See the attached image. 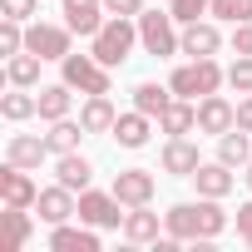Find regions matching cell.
<instances>
[{
	"label": "cell",
	"mask_w": 252,
	"mask_h": 252,
	"mask_svg": "<svg viewBox=\"0 0 252 252\" xmlns=\"http://www.w3.org/2000/svg\"><path fill=\"white\" fill-rule=\"evenodd\" d=\"M227 208L222 198H198V203H173L163 213V232H173L178 242H213L227 232Z\"/></svg>",
	"instance_id": "1"
},
{
	"label": "cell",
	"mask_w": 252,
	"mask_h": 252,
	"mask_svg": "<svg viewBox=\"0 0 252 252\" xmlns=\"http://www.w3.org/2000/svg\"><path fill=\"white\" fill-rule=\"evenodd\" d=\"M134 45H139V20H129V15H109V20H104V30L89 40V55H94L99 64L119 69L124 60L134 55Z\"/></svg>",
	"instance_id": "2"
},
{
	"label": "cell",
	"mask_w": 252,
	"mask_h": 252,
	"mask_svg": "<svg viewBox=\"0 0 252 252\" xmlns=\"http://www.w3.org/2000/svg\"><path fill=\"white\" fill-rule=\"evenodd\" d=\"M139 45L154 60H173L183 55V25L173 20V10H144L139 15Z\"/></svg>",
	"instance_id": "3"
},
{
	"label": "cell",
	"mask_w": 252,
	"mask_h": 252,
	"mask_svg": "<svg viewBox=\"0 0 252 252\" xmlns=\"http://www.w3.org/2000/svg\"><path fill=\"white\" fill-rule=\"evenodd\" d=\"M227 84V69L208 55V60H188V64H178L173 74H168V89L178 94V99H208V94H218Z\"/></svg>",
	"instance_id": "4"
},
{
	"label": "cell",
	"mask_w": 252,
	"mask_h": 252,
	"mask_svg": "<svg viewBox=\"0 0 252 252\" xmlns=\"http://www.w3.org/2000/svg\"><path fill=\"white\" fill-rule=\"evenodd\" d=\"M60 79H64L69 89H79V94H109V89H114L109 64H99L94 55H74V50L60 60Z\"/></svg>",
	"instance_id": "5"
},
{
	"label": "cell",
	"mask_w": 252,
	"mask_h": 252,
	"mask_svg": "<svg viewBox=\"0 0 252 252\" xmlns=\"http://www.w3.org/2000/svg\"><path fill=\"white\" fill-rule=\"evenodd\" d=\"M25 50L60 64V60L74 50V30H69V25H50V20H30V25H25Z\"/></svg>",
	"instance_id": "6"
},
{
	"label": "cell",
	"mask_w": 252,
	"mask_h": 252,
	"mask_svg": "<svg viewBox=\"0 0 252 252\" xmlns=\"http://www.w3.org/2000/svg\"><path fill=\"white\" fill-rule=\"evenodd\" d=\"M124 213L129 208L114 198V188L109 193H94V188L79 193V222H89V227H124Z\"/></svg>",
	"instance_id": "7"
},
{
	"label": "cell",
	"mask_w": 252,
	"mask_h": 252,
	"mask_svg": "<svg viewBox=\"0 0 252 252\" xmlns=\"http://www.w3.org/2000/svg\"><path fill=\"white\" fill-rule=\"evenodd\" d=\"M35 218H40V222H50V227H60V222L79 218V193H74V188H64V183L40 188V198H35Z\"/></svg>",
	"instance_id": "8"
},
{
	"label": "cell",
	"mask_w": 252,
	"mask_h": 252,
	"mask_svg": "<svg viewBox=\"0 0 252 252\" xmlns=\"http://www.w3.org/2000/svg\"><path fill=\"white\" fill-rule=\"evenodd\" d=\"M60 15H64V25H69L79 40H94V35L104 30V20H109L104 0H60Z\"/></svg>",
	"instance_id": "9"
},
{
	"label": "cell",
	"mask_w": 252,
	"mask_h": 252,
	"mask_svg": "<svg viewBox=\"0 0 252 252\" xmlns=\"http://www.w3.org/2000/svg\"><path fill=\"white\" fill-rule=\"evenodd\" d=\"M154 193H158L154 168H124V173H114V198L124 208H144V203H154Z\"/></svg>",
	"instance_id": "10"
},
{
	"label": "cell",
	"mask_w": 252,
	"mask_h": 252,
	"mask_svg": "<svg viewBox=\"0 0 252 252\" xmlns=\"http://www.w3.org/2000/svg\"><path fill=\"white\" fill-rule=\"evenodd\" d=\"M35 198H40V183L30 178V168H20V163L0 168V203L5 208H35Z\"/></svg>",
	"instance_id": "11"
},
{
	"label": "cell",
	"mask_w": 252,
	"mask_h": 252,
	"mask_svg": "<svg viewBox=\"0 0 252 252\" xmlns=\"http://www.w3.org/2000/svg\"><path fill=\"white\" fill-rule=\"evenodd\" d=\"M227 129H237V104H227L222 94H208V99H198V134H208V139H222Z\"/></svg>",
	"instance_id": "12"
},
{
	"label": "cell",
	"mask_w": 252,
	"mask_h": 252,
	"mask_svg": "<svg viewBox=\"0 0 252 252\" xmlns=\"http://www.w3.org/2000/svg\"><path fill=\"white\" fill-rule=\"evenodd\" d=\"M198 163H203V154H198V144L183 134V139H168L163 144V154H158V168L163 173H173V178H193L198 173Z\"/></svg>",
	"instance_id": "13"
},
{
	"label": "cell",
	"mask_w": 252,
	"mask_h": 252,
	"mask_svg": "<svg viewBox=\"0 0 252 252\" xmlns=\"http://www.w3.org/2000/svg\"><path fill=\"white\" fill-rule=\"evenodd\" d=\"M50 252H99V227L69 218V222L50 227Z\"/></svg>",
	"instance_id": "14"
},
{
	"label": "cell",
	"mask_w": 252,
	"mask_h": 252,
	"mask_svg": "<svg viewBox=\"0 0 252 252\" xmlns=\"http://www.w3.org/2000/svg\"><path fill=\"white\" fill-rule=\"evenodd\" d=\"M193 188H198V198H227V193L237 188V168H227L222 158H213V163H198V173H193Z\"/></svg>",
	"instance_id": "15"
},
{
	"label": "cell",
	"mask_w": 252,
	"mask_h": 252,
	"mask_svg": "<svg viewBox=\"0 0 252 252\" xmlns=\"http://www.w3.org/2000/svg\"><path fill=\"white\" fill-rule=\"evenodd\" d=\"M158 237H163V218L154 213V203H144V208H129V213H124V242L144 247V242H158Z\"/></svg>",
	"instance_id": "16"
},
{
	"label": "cell",
	"mask_w": 252,
	"mask_h": 252,
	"mask_svg": "<svg viewBox=\"0 0 252 252\" xmlns=\"http://www.w3.org/2000/svg\"><path fill=\"white\" fill-rule=\"evenodd\" d=\"M222 50V30L213 25V20H188L183 25V55L188 60H208V55H218Z\"/></svg>",
	"instance_id": "17"
},
{
	"label": "cell",
	"mask_w": 252,
	"mask_h": 252,
	"mask_svg": "<svg viewBox=\"0 0 252 252\" xmlns=\"http://www.w3.org/2000/svg\"><path fill=\"white\" fill-rule=\"evenodd\" d=\"M45 158H55V154H50V144H45V134H10V139H5V163L40 168Z\"/></svg>",
	"instance_id": "18"
},
{
	"label": "cell",
	"mask_w": 252,
	"mask_h": 252,
	"mask_svg": "<svg viewBox=\"0 0 252 252\" xmlns=\"http://www.w3.org/2000/svg\"><path fill=\"white\" fill-rule=\"evenodd\" d=\"M154 124H158V119H149L144 109L119 114V119H114V144H119V149H144L149 134H154Z\"/></svg>",
	"instance_id": "19"
},
{
	"label": "cell",
	"mask_w": 252,
	"mask_h": 252,
	"mask_svg": "<svg viewBox=\"0 0 252 252\" xmlns=\"http://www.w3.org/2000/svg\"><path fill=\"white\" fill-rule=\"evenodd\" d=\"M158 129L168 139H183V134H198V99H173L163 114H158Z\"/></svg>",
	"instance_id": "20"
},
{
	"label": "cell",
	"mask_w": 252,
	"mask_h": 252,
	"mask_svg": "<svg viewBox=\"0 0 252 252\" xmlns=\"http://www.w3.org/2000/svg\"><path fill=\"white\" fill-rule=\"evenodd\" d=\"M55 183H64V188H74V193H84L89 183H94V163L74 149V154H60L55 158Z\"/></svg>",
	"instance_id": "21"
},
{
	"label": "cell",
	"mask_w": 252,
	"mask_h": 252,
	"mask_svg": "<svg viewBox=\"0 0 252 252\" xmlns=\"http://www.w3.org/2000/svg\"><path fill=\"white\" fill-rule=\"evenodd\" d=\"M114 104H109V94H84V104H79V124L89 134H114Z\"/></svg>",
	"instance_id": "22"
},
{
	"label": "cell",
	"mask_w": 252,
	"mask_h": 252,
	"mask_svg": "<svg viewBox=\"0 0 252 252\" xmlns=\"http://www.w3.org/2000/svg\"><path fill=\"white\" fill-rule=\"evenodd\" d=\"M69 109H74V89L60 79V84H40V119L45 124H55V119H69Z\"/></svg>",
	"instance_id": "23"
},
{
	"label": "cell",
	"mask_w": 252,
	"mask_h": 252,
	"mask_svg": "<svg viewBox=\"0 0 252 252\" xmlns=\"http://www.w3.org/2000/svg\"><path fill=\"white\" fill-rule=\"evenodd\" d=\"M0 114H5L10 124H25V119H40V94L10 84V94H0Z\"/></svg>",
	"instance_id": "24"
},
{
	"label": "cell",
	"mask_w": 252,
	"mask_h": 252,
	"mask_svg": "<svg viewBox=\"0 0 252 252\" xmlns=\"http://www.w3.org/2000/svg\"><path fill=\"white\" fill-rule=\"evenodd\" d=\"M84 134H89V129H84L79 119H55V124H50V134H45V144H50V154L60 158V154H74Z\"/></svg>",
	"instance_id": "25"
},
{
	"label": "cell",
	"mask_w": 252,
	"mask_h": 252,
	"mask_svg": "<svg viewBox=\"0 0 252 252\" xmlns=\"http://www.w3.org/2000/svg\"><path fill=\"white\" fill-rule=\"evenodd\" d=\"M178 94L168 89V84H154V79H144V84H134V109H144L149 119H158L168 104H173Z\"/></svg>",
	"instance_id": "26"
},
{
	"label": "cell",
	"mask_w": 252,
	"mask_h": 252,
	"mask_svg": "<svg viewBox=\"0 0 252 252\" xmlns=\"http://www.w3.org/2000/svg\"><path fill=\"white\" fill-rule=\"evenodd\" d=\"M218 158H222L227 168H247V158H252V134H247V129H227V134L218 139Z\"/></svg>",
	"instance_id": "27"
},
{
	"label": "cell",
	"mask_w": 252,
	"mask_h": 252,
	"mask_svg": "<svg viewBox=\"0 0 252 252\" xmlns=\"http://www.w3.org/2000/svg\"><path fill=\"white\" fill-rule=\"evenodd\" d=\"M40 64H45L40 55L20 50V55H10V60H5V79H10V84H20V89H35V84H40Z\"/></svg>",
	"instance_id": "28"
},
{
	"label": "cell",
	"mask_w": 252,
	"mask_h": 252,
	"mask_svg": "<svg viewBox=\"0 0 252 252\" xmlns=\"http://www.w3.org/2000/svg\"><path fill=\"white\" fill-rule=\"evenodd\" d=\"M30 232H35L30 208H5V252H20L30 242Z\"/></svg>",
	"instance_id": "29"
},
{
	"label": "cell",
	"mask_w": 252,
	"mask_h": 252,
	"mask_svg": "<svg viewBox=\"0 0 252 252\" xmlns=\"http://www.w3.org/2000/svg\"><path fill=\"white\" fill-rule=\"evenodd\" d=\"M208 15L222 20V25H242V20H252V0H213Z\"/></svg>",
	"instance_id": "30"
},
{
	"label": "cell",
	"mask_w": 252,
	"mask_h": 252,
	"mask_svg": "<svg viewBox=\"0 0 252 252\" xmlns=\"http://www.w3.org/2000/svg\"><path fill=\"white\" fill-rule=\"evenodd\" d=\"M20 50H25V20H10V15H5V20H0V55L10 60V55H20Z\"/></svg>",
	"instance_id": "31"
},
{
	"label": "cell",
	"mask_w": 252,
	"mask_h": 252,
	"mask_svg": "<svg viewBox=\"0 0 252 252\" xmlns=\"http://www.w3.org/2000/svg\"><path fill=\"white\" fill-rule=\"evenodd\" d=\"M227 89H237V94H252V55H237V60L227 64Z\"/></svg>",
	"instance_id": "32"
},
{
	"label": "cell",
	"mask_w": 252,
	"mask_h": 252,
	"mask_svg": "<svg viewBox=\"0 0 252 252\" xmlns=\"http://www.w3.org/2000/svg\"><path fill=\"white\" fill-rule=\"evenodd\" d=\"M168 10H173V20H178V25H188V20H203V15L213 10V0H173Z\"/></svg>",
	"instance_id": "33"
},
{
	"label": "cell",
	"mask_w": 252,
	"mask_h": 252,
	"mask_svg": "<svg viewBox=\"0 0 252 252\" xmlns=\"http://www.w3.org/2000/svg\"><path fill=\"white\" fill-rule=\"evenodd\" d=\"M0 15H10V20H35L40 15V0H0Z\"/></svg>",
	"instance_id": "34"
},
{
	"label": "cell",
	"mask_w": 252,
	"mask_h": 252,
	"mask_svg": "<svg viewBox=\"0 0 252 252\" xmlns=\"http://www.w3.org/2000/svg\"><path fill=\"white\" fill-rule=\"evenodd\" d=\"M227 45H232V55H252V20H242V25H232V35H227Z\"/></svg>",
	"instance_id": "35"
},
{
	"label": "cell",
	"mask_w": 252,
	"mask_h": 252,
	"mask_svg": "<svg viewBox=\"0 0 252 252\" xmlns=\"http://www.w3.org/2000/svg\"><path fill=\"white\" fill-rule=\"evenodd\" d=\"M104 10H109V15H129V20H139V15H144V0H104Z\"/></svg>",
	"instance_id": "36"
},
{
	"label": "cell",
	"mask_w": 252,
	"mask_h": 252,
	"mask_svg": "<svg viewBox=\"0 0 252 252\" xmlns=\"http://www.w3.org/2000/svg\"><path fill=\"white\" fill-rule=\"evenodd\" d=\"M237 237H242V247H252V198L237 208Z\"/></svg>",
	"instance_id": "37"
},
{
	"label": "cell",
	"mask_w": 252,
	"mask_h": 252,
	"mask_svg": "<svg viewBox=\"0 0 252 252\" xmlns=\"http://www.w3.org/2000/svg\"><path fill=\"white\" fill-rule=\"evenodd\" d=\"M237 129H247V134H252V94H242V99H237Z\"/></svg>",
	"instance_id": "38"
},
{
	"label": "cell",
	"mask_w": 252,
	"mask_h": 252,
	"mask_svg": "<svg viewBox=\"0 0 252 252\" xmlns=\"http://www.w3.org/2000/svg\"><path fill=\"white\" fill-rule=\"evenodd\" d=\"M242 178H247V193H252V158H247V173H242Z\"/></svg>",
	"instance_id": "39"
}]
</instances>
